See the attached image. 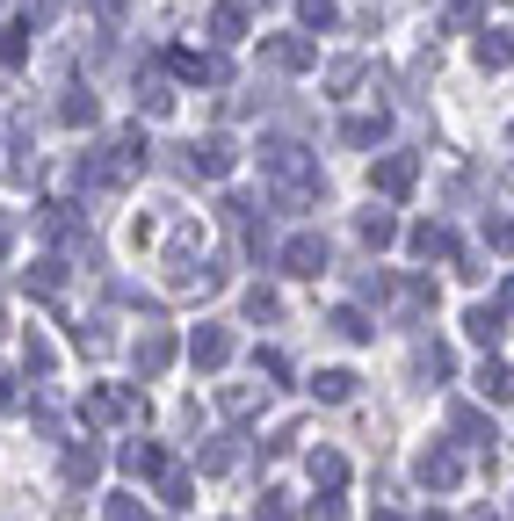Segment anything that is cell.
Listing matches in <instances>:
<instances>
[{"label": "cell", "mask_w": 514, "mask_h": 521, "mask_svg": "<svg viewBox=\"0 0 514 521\" xmlns=\"http://www.w3.org/2000/svg\"><path fill=\"white\" fill-rule=\"evenodd\" d=\"M478 58H486V66H514V29H493V37H478Z\"/></svg>", "instance_id": "cell-1"}, {"label": "cell", "mask_w": 514, "mask_h": 521, "mask_svg": "<svg viewBox=\"0 0 514 521\" xmlns=\"http://www.w3.org/2000/svg\"><path fill=\"white\" fill-rule=\"evenodd\" d=\"M290 268H297V275H319V268H326V239H297V247H290Z\"/></svg>", "instance_id": "cell-2"}, {"label": "cell", "mask_w": 514, "mask_h": 521, "mask_svg": "<svg viewBox=\"0 0 514 521\" xmlns=\"http://www.w3.org/2000/svg\"><path fill=\"white\" fill-rule=\"evenodd\" d=\"M377 181H384L391 196H406V189H413V160H384V167H377Z\"/></svg>", "instance_id": "cell-3"}, {"label": "cell", "mask_w": 514, "mask_h": 521, "mask_svg": "<svg viewBox=\"0 0 514 521\" xmlns=\"http://www.w3.org/2000/svg\"><path fill=\"white\" fill-rule=\"evenodd\" d=\"M210 37H247V15H239V8H218V15H210Z\"/></svg>", "instance_id": "cell-4"}, {"label": "cell", "mask_w": 514, "mask_h": 521, "mask_svg": "<svg viewBox=\"0 0 514 521\" xmlns=\"http://www.w3.org/2000/svg\"><path fill=\"white\" fill-rule=\"evenodd\" d=\"M22 51H29V22H15L8 37H0V66H22Z\"/></svg>", "instance_id": "cell-5"}, {"label": "cell", "mask_w": 514, "mask_h": 521, "mask_svg": "<svg viewBox=\"0 0 514 521\" xmlns=\"http://www.w3.org/2000/svg\"><path fill=\"white\" fill-rule=\"evenodd\" d=\"M268 58H276V66H305V44H297V37H276V44H268Z\"/></svg>", "instance_id": "cell-6"}, {"label": "cell", "mask_w": 514, "mask_h": 521, "mask_svg": "<svg viewBox=\"0 0 514 521\" xmlns=\"http://www.w3.org/2000/svg\"><path fill=\"white\" fill-rule=\"evenodd\" d=\"M478 391H486V398H507V370H500V362H486V370H478Z\"/></svg>", "instance_id": "cell-7"}, {"label": "cell", "mask_w": 514, "mask_h": 521, "mask_svg": "<svg viewBox=\"0 0 514 521\" xmlns=\"http://www.w3.org/2000/svg\"><path fill=\"white\" fill-rule=\"evenodd\" d=\"M297 8H305V22H312V29L334 22V0H297Z\"/></svg>", "instance_id": "cell-8"}]
</instances>
